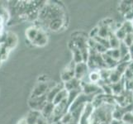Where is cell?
Here are the masks:
<instances>
[{
	"label": "cell",
	"instance_id": "1",
	"mask_svg": "<svg viewBox=\"0 0 133 124\" xmlns=\"http://www.w3.org/2000/svg\"><path fill=\"white\" fill-rule=\"evenodd\" d=\"M116 104L103 103L95 107L90 115L88 124H110Z\"/></svg>",
	"mask_w": 133,
	"mask_h": 124
},
{
	"label": "cell",
	"instance_id": "2",
	"mask_svg": "<svg viewBox=\"0 0 133 124\" xmlns=\"http://www.w3.org/2000/svg\"><path fill=\"white\" fill-rule=\"evenodd\" d=\"M81 89L82 93L87 95H97L103 93L98 84H94L91 82L81 81Z\"/></svg>",
	"mask_w": 133,
	"mask_h": 124
},
{
	"label": "cell",
	"instance_id": "3",
	"mask_svg": "<svg viewBox=\"0 0 133 124\" xmlns=\"http://www.w3.org/2000/svg\"><path fill=\"white\" fill-rule=\"evenodd\" d=\"M50 88H52V87L50 85V83L48 81L38 82L37 84L34 87L31 98H36V97H41V96L45 95Z\"/></svg>",
	"mask_w": 133,
	"mask_h": 124
},
{
	"label": "cell",
	"instance_id": "4",
	"mask_svg": "<svg viewBox=\"0 0 133 124\" xmlns=\"http://www.w3.org/2000/svg\"><path fill=\"white\" fill-rule=\"evenodd\" d=\"M46 103L47 101L45 99V95L36 98H30V99L28 100V105L31 110H36V111L39 112L42 111V109Z\"/></svg>",
	"mask_w": 133,
	"mask_h": 124
},
{
	"label": "cell",
	"instance_id": "5",
	"mask_svg": "<svg viewBox=\"0 0 133 124\" xmlns=\"http://www.w3.org/2000/svg\"><path fill=\"white\" fill-rule=\"evenodd\" d=\"M89 69L88 65L85 62H81L79 64H75V78L80 81H83L84 78L87 75Z\"/></svg>",
	"mask_w": 133,
	"mask_h": 124
},
{
	"label": "cell",
	"instance_id": "6",
	"mask_svg": "<svg viewBox=\"0 0 133 124\" xmlns=\"http://www.w3.org/2000/svg\"><path fill=\"white\" fill-rule=\"evenodd\" d=\"M75 63L72 61L70 65L63 70V71L61 72V77L64 83L69 81L75 77Z\"/></svg>",
	"mask_w": 133,
	"mask_h": 124
},
{
	"label": "cell",
	"instance_id": "7",
	"mask_svg": "<svg viewBox=\"0 0 133 124\" xmlns=\"http://www.w3.org/2000/svg\"><path fill=\"white\" fill-rule=\"evenodd\" d=\"M47 41H48V36L46 31L43 29L39 28L37 36H36V37L33 41L32 44L34 45H36V47H44L45 45H46Z\"/></svg>",
	"mask_w": 133,
	"mask_h": 124
},
{
	"label": "cell",
	"instance_id": "8",
	"mask_svg": "<svg viewBox=\"0 0 133 124\" xmlns=\"http://www.w3.org/2000/svg\"><path fill=\"white\" fill-rule=\"evenodd\" d=\"M17 43V36L16 34L12 32H7L6 33V39L3 45L6 47L8 50H10L11 49L14 48Z\"/></svg>",
	"mask_w": 133,
	"mask_h": 124
},
{
	"label": "cell",
	"instance_id": "9",
	"mask_svg": "<svg viewBox=\"0 0 133 124\" xmlns=\"http://www.w3.org/2000/svg\"><path fill=\"white\" fill-rule=\"evenodd\" d=\"M64 89L67 91L75 90V89H81V81L76 78H73L67 82L63 83Z\"/></svg>",
	"mask_w": 133,
	"mask_h": 124
},
{
	"label": "cell",
	"instance_id": "10",
	"mask_svg": "<svg viewBox=\"0 0 133 124\" xmlns=\"http://www.w3.org/2000/svg\"><path fill=\"white\" fill-rule=\"evenodd\" d=\"M54 109H55V104L53 103L47 102L43 107V108L42 109V111H41V115L43 118H45V119H47V121H48L53 115Z\"/></svg>",
	"mask_w": 133,
	"mask_h": 124
},
{
	"label": "cell",
	"instance_id": "11",
	"mask_svg": "<svg viewBox=\"0 0 133 124\" xmlns=\"http://www.w3.org/2000/svg\"><path fill=\"white\" fill-rule=\"evenodd\" d=\"M64 88L63 84L59 85V84H56L52 88H50L48 92L45 94V99H46V101L47 102H50V103H52L54 99L56 98V96L57 95V94L59 93L61 89H62Z\"/></svg>",
	"mask_w": 133,
	"mask_h": 124
},
{
	"label": "cell",
	"instance_id": "12",
	"mask_svg": "<svg viewBox=\"0 0 133 124\" xmlns=\"http://www.w3.org/2000/svg\"><path fill=\"white\" fill-rule=\"evenodd\" d=\"M112 89V95H118L120 94L121 93H122L123 91L126 89V86H125V80L122 79L117 82L115 83V84H110Z\"/></svg>",
	"mask_w": 133,
	"mask_h": 124
},
{
	"label": "cell",
	"instance_id": "13",
	"mask_svg": "<svg viewBox=\"0 0 133 124\" xmlns=\"http://www.w3.org/2000/svg\"><path fill=\"white\" fill-rule=\"evenodd\" d=\"M64 25H65V19H63V18H56V19L50 21L47 25V27L51 31H57L61 30L64 27Z\"/></svg>",
	"mask_w": 133,
	"mask_h": 124
},
{
	"label": "cell",
	"instance_id": "14",
	"mask_svg": "<svg viewBox=\"0 0 133 124\" xmlns=\"http://www.w3.org/2000/svg\"><path fill=\"white\" fill-rule=\"evenodd\" d=\"M38 31H39V27H37L36 26H31L28 27V28L26 30V32H25L26 40L28 41L29 42L32 43L35 38L36 37V36H37Z\"/></svg>",
	"mask_w": 133,
	"mask_h": 124
},
{
	"label": "cell",
	"instance_id": "15",
	"mask_svg": "<svg viewBox=\"0 0 133 124\" xmlns=\"http://www.w3.org/2000/svg\"><path fill=\"white\" fill-rule=\"evenodd\" d=\"M70 48L71 51L73 53V61H74L75 64H79V63H81V62H84L81 51L75 47L74 44H73L72 41L70 44Z\"/></svg>",
	"mask_w": 133,
	"mask_h": 124
},
{
	"label": "cell",
	"instance_id": "16",
	"mask_svg": "<svg viewBox=\"0 0 133 124\" xmlns=\"http://www.w3.org/2000/svg\"><path fill=\"white\" fill-rule=\"evenodd\" d=\"M41 117V112L36 110H31L25 118L27 124H36L38 118Z\"/></svg>",
	"mask_w": 133,
	"mask_h": 124
},
{
	"label": "cell",
	"instance_id": "17",
	"mask_svg": "<svg viewBox=\"0 0 133 124\" xmlns=\"http://www.w3.org/2000/svg\"><path fill=\"white\" fill-rule=\"evenodd\" d=\"M133 1H122L119 5V11L123 14L127 15L132 9Z\"/></svg>",
	"mask_w": 133,
	"mask_h": 124
},
{
	"label": "cell",
	"instance_id": "18",
	"mask_svg": "<svg viewBox=\"0 0 133 124\" xmlns=\"http://www.w3.org/2000/svg\"><path fill=\"white\" fill-rule=\"evenodd\" d=\"M123 75H121L116 69H112L110 71V75H109V82L110 84H115V83H117L120 81L122 79Z\"/></svg>",
	"mask_w": 133,
	"mask_h": 124
},
{
	"label": "cell",
	"instance_id": "19",
	"mask_svg": "<svg viewBox=\"0 0 133 124\" xmlns=\"http://www.w3.org/2000/svg\"><path fill=\"white\" fill-rule=\"evenodd\" d=\"M67 95H68V91L65 90V89H61V91L59 92L57 94V95L56 96V98L54 99L53 100V103L55 105H57L59 103H61V102H63L64 100H65L67 99Z\"/></svg>",
	"mask_w": 133,
	"mask_h": 124
},
{
	"label": "cell",
	"instance_id": "20",
	"mask_svg": "<svg viewBox=\"0 0 133 124\" xmlns=\"http://www.w3.org/2000/svg\"><path fill=\"white\" fill-rule=\"evenodd\" d=\"M82 93V89H75V90H70L68 91V95H67V103L68 106L70 107V105L74 102L75 99Z\"/></svg>",
	"mask_w": 133,
	"mask_h": 124
},
{
	"label": "cell",
	"instance_id": "21",
	"mask_svg": "<svg viewBox=\"0 0 133 124\" xmlns=\"http://www.w3.org/2000/svg\"><path fill=\"white\" fill-rule=\"evenodd\" d=\"M108 42L110 45V49H118L120 47L121 41L117 38V36L114 35L113 32H112L108 36Z\"/></svg>",
	"mask_w": 133,
	"mask_h": 124
},
{
	"label": "cell",
	"instance_id": "22",
	"mask_svg": "<svg viewBox=\"0 0 133 124\" xmlns=\"http://www.w3.org/2000/svg\"><path fill=\"white\" fill-rule=\"evenodd\" d=\"M89 82L94 83V84H98L101 80V77L98 70H92L89 74Z\"/></svg>",
	"mask_w": 133,
	"mask_h": 124
},
{
	"label": "cell",
	"instance_id": "23",
	"mask_svg": "<svg viewBox=\"0 0 133 124\" xmlns=\"http://www.w3.org/2000/svg\"><path fill=\"white\" fill-rule=\"evenodd\" d=\"M106 54L112 59L115 60V61L118 62L121 59V55H120V51H119V49H108L106 51Z\"/></svg>",
	"mask_w": 133,
	"mask_h": 124
},
{
	"label": "cell",
	"instance_id": "24",
	"mask_svg": "<svg viewBox=\"0 0 133 124\" xmlns=\"http://www.w3.org/2000/svg\"><path fill=\"white\" fill-rule=\"evenodd\" d=\"M122 122L125 124H133V111L126 113L122 116Z\"/></svg>",
	"mask_w": 133,
	"mask_h": 124
},
{
	"label": "cell",
	"instance_id": "25",
	"mask_svg": "<svg viewBox=\"0 0 133 124\" xmlns=\"http://www.w3.org/2000/svg\"><path fill=\"white\" fill-rule=\"evenodd\" d=\"M119 51H120V55H121V59L125 57L126 56H127L128 54H129V47L126 45L124 43L121 41L120 43V47H119ZM120 59V60H121Z\"/></svg>",
	"mask_w": 133,
	"mask_h": 124
},
{
	"label": "cell",
	"instance_id": "26",
	"mask_svg": "<svg viewBox=\"0 0 133 124\" xmlns=\"http://www.w3.org/2000/svg\"><path fill=\"white\" fill-rule=\"evenodd\" d=\"M114 33V35H115L116 36H117V38L118 39V40H120L121 41H123V39L125 38V36H126V35H127V32H126V31L123 29V27L121 26V27L120 28H118V29H117V31H115V32H113Z\"/></svg>",
	"mask_w": 133,
	"mask_h": 124
},
{
	"label": "cell",
	"instance_id": "27",
	"mask_svg": "<svg viewBox=\"0 0 133 124\" xmlns=\"http://www.w3.org/2000/svg\"><path fill=\"white\" fill-rule=\"evenodd\" d=\"M59 122H61V124H67L69 122H72V114L70 112H67L65 114H64V116L61 118Z\"/></svg>",
	"mask_w": 133,
	"mask_h": 124
},
{
	"label": "cell",
	"instance_id": "28",
	"mask_svg": "<svg viewBox=\"0 0 133 124\" xmlns=\"http://www.w3.org/2000/svg\"><path fill=\"white\" fill-rule=\"evenodd\" d=\"M122 42L124 43L128 47H130L133 44V33H128L126 35L125 38L123 39Z\"/></svg>",
	"mask_w": 133,
	"mask_h": 124
},
{
	"label": "cell",
	"instance_id": "29",
	"mask_svg": "<svg viewBox=\"0 0 133 124\" xmlns=\"http://www.w3.org/2000/svg\"><path fill=\"white\" fill-rule=\"evenodd\" d=\"M98 27H96L91 31V32L89 34V37L94 39V37H96V36H98Z\"/></svg>",
	"mask_w": 133,
	"mask_h": 124
},
{
	"label": "cell",
	"instance_id": "30",
	"mask_svg": "<svg viewBox=\"0 0 133 124\" xmlns=\"http://www.w3.org/2000/svg\"><path fill=\"white\" fill-rule=\"evenodd\" d=\"M36 124H50L47 121V119H45V118H43L42 115L38 118L37 122H36Z\"/></svg>",
	"mask_w": 133,
	"mask_h": 124
},
{
	"label": "cell",
	"instance_id": "31",
	"mask_svg": "<svg viewBox=\"0 0 133 124\" xmlns=\"http://www.w3.org/2000/svg\"><path fill=\"white\" fill-rule=\"evenodd\" d=\"M127 69L132 73V75H133V61H130L129 65H128Z\"/></svg>",
	"mask_w": 133,
	"mask_h": 124
},
{
	"label": "cell",
	"instance_id": "32",
	"mask_svg": "<svg viewBox=\"0 0 133 124\" xmlns=\"http://www.w3.org/2000/svg\"><path fill=\"white\" fill-rule=\"evenodd\" d=\"M110 124H123V122L122 121H118V120H116V119H112L110 122Z\"/></svg>",
	"mask_w": 133,
	"mask_h": 124
},
{
	"label": "cell",
	"instance_id": "33",
	"mask_svg": "<svg viewBox=\"0 0 133 124\" xmlns=\"http://www.w3.org/2000/svg\"><path fill=\"white\" fill-rule=\"evenodd\" d=\"M17 124H27V122H26L25 118H22V119H21L20 121H18Z\"/></svg>",
	"mask_w": 133,
	"mask_h": 124
},
{
	"label": "cell",
	"instance_id": "34",
	"mask_svg": "<svg viewBox=\"0 0 133 124\" xmlns=\"http://www.w3.org/2000/svg\"><path fill=\"white\" fill-rule=\"evenodd\" d=\"M2 48H3V45L0 44V53H1V50H2Z\"/></svg>",
	"mask_w": 133,
	"mask_h": 124
},
{
	"label": "cell",
	"instance_id": "35",
	"mask_svg": "<svg viewBox=\"0 0 133 124\" xmlns=\"http://www.w3.org/2000/svg\"><path fill=\"white\" fill-rule=\"evenodd\" d=\"M67 124H78V123H75V122H69V123H67Z\"/></svg>",
	"mask_w": 133,
	"mask_h": 124
},
{
	"label": "cell",
	"instance_id": "36",
	"mask_svg": "<svg viewBox=\"0 0 133 124\" xmlns=\"http://www.w3.org/2000/svg\"><path fill=\"white\" fill-rule=\"evenodd\" d=\"M2 61H3L1 60V58H0V66H1V63H2Z\"/></svg>",
	"mask_w": 133,
	"mask_h": 124
},
{
	"label": "cell",
	"instance_id": "37",
	"mask_svg": "<svg viewBox=\"0 0 133 124\" xmlns=\"http://www.w3.org/2000/svg\"><path fill=\"white\" fill-rule=\"evenodd\" d=\"M131 24H132V27H133V19H132V20L131 21Z\"/></svg>",
	"mask_w": 133,
	"mask_h": 124
},
{
	"label": "cell",
	"instance_id": "38",
	"mask_svg": "<svg viewBox=\"0 0 133 124\" xmlns=\"http://www.w3.org/2000/svg\"><path fill=\"white\" fill-rule=\"evenodd\" d=\"M123 124H125V123H123Z\"/></svg>",
	"mask_w": 133,
	"mask_h": 124
}]
</instances>
